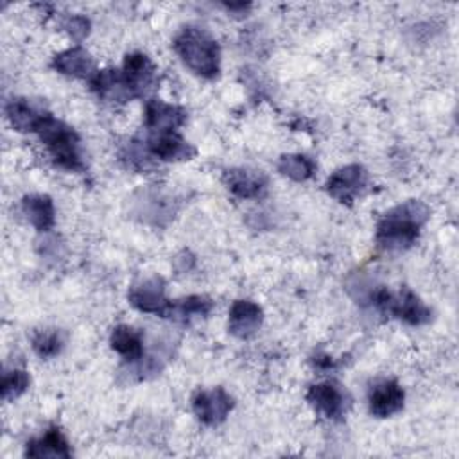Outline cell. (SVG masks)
Segmentation results:
<instances>
[{"label":"cell","instance_id":"9c48e42d","mask_svg":"<svg viewBox=\"0 0 459 459\" xmlns=\"http://www.w3.org/2000/svg\"><path fill=\"white\" fill-rule=\"evenodd\" d=\"M226 188L238 199H260L267 194L269 179L262 170L233 167L222 174Z\"/></svg>","mask_w":459,"mask_h":459},{"label":"cell","instance_id":"3957f363","mask_svg":"<svg viewBox=\"0 0 459 459\" xmlns=\"http://www.w3.org/2000/svg\"><path fill=\"white\" fill-rule=\"evenodd\" d=\"M38 138L48 151L50 158L61 169L72 172H82L84 161L81 154V138L74 127L56 118L50 111L36 126Z\"/></svg>","mask_w":459,"mask_h":459},{"label":"cell","instance_id":"30bf717a","mask_svg":"<svg viewBox=\"0 0 459 459\" xmlns=\"http://www.w3.org/2000/svg\"><path fill=\"white\" fill-rule=\"evenodd\" d=\"M307 402L317 414L332 421L341 420L348 407L346 393L333 382H321L312 385L307 393Z\"/></svg>","mask_w":459,"mask_h":459},{"label":"cell","instance_id":"9a60e30c","mask_svg":"<svg viewBox=\"0 0 459 459\" xmlns=\"http://www.w3.org/2000/svg\"><path fill=\"white\" fill-rule=\"evenodd\" d=\"M52 68L63 75L86 79V81H91L99 72L91 54L79 45L56 54L52 59Z\"/></svg>","mask_w":459,"mask_h":459},{"label":"cell","instance_id":"ac0fdd59","mask_svg":"<svg viewBox=\"0 0 459 459\" xmlns=\"http://www.w3.org/2000/svg\"><path fill=\"white\" fill-rule=\"evenodd\" d=\"M27 457H70L72 450L57 427H50L41 437L30 439L25 448Z\"/></svg>","mask_w":459,"mask_h":459},{"label":"cell","instance_id":"7a4b0ae2","mask_svg":"<svg viewBox=\"0 0 459 459\" xmlns=\"http://www.w3.org/2000/svg\"><path fill=\"white\" fill-rule=\"evenodd\" d=\"M174 52L195 75L213 79L221 68L219 43L199 27H183L172 41Z\"/></svg>","mask_w":459,"mask_h":459},{"label":"cell","instance_id":"4fadbf2b","mask_svg":"<svg viewBox=\"0 0 459 459\" xmlns=\"http://www.w3.org/2000/svg\"><path fill=\"white\" fill-rule=\"evenodd\" d=\"M186 120V109L160 99H151L143 109V124L151 133L178 131Z\"/></svg>","mask_w":459,"mask_h":459},{"label":"cell","instance_id":"6da1fadb","mask_svg":"<svg viewBox=\"0 0 459 459\" xmlns=\"http://www.w3.org/2000/svg\"><path fill=\"white\" fill-rule=\"evenodd\" d=\"M430 210L418 199L403 201L382 215L377 224V244L389 251H403L411 247L429 221Z\"/></svg>","mask_w":459,"mask_h":459},{"label":"cell","instance_id":"5b68a950","mask_svg":"<svg viewBox=\"0 0 459 459\" xmlns=\"http://www.w3.org/2000/svg\"><path fill=\"white\" fill-rule=\"evenodd\" d=\"M120 75L131 100L147 95L158 81L156 65L151 61L149 56L142 52H131L124 57Z\"/></svg>","mask_w":459,"mask_h":459},{"label":"cell","instance_id":"d6986e66","mask_svg":"<svg viewBox=\"0 0 459 459\" xmlns=\"http://www.w3.org/2000/svg\"><path fill=\"white\" fill-rule=\"evenodd\" d=\"M109 344L131 364L143 357V335L129 325L115 326L109 335Z\"/></svg>","mask_w":459,"mask_h":459},{"label":"cell","instance_id":"277c9868","mask_svg":"<svg viewBox=\"0 0 459 459\" xmlns=\"http://www.w3.org/2000/svg\"><path fill=\"white\" fill-rule=\"evenodd\" d=\"M369 303L412 326L427 325L432 319V310L409 287H402L398 292L377 287Z\"/></svg>","mask_w":459,"mask_h":459},{"label":"cell","instance_id":"cb8c5ba5","mask_svg":"<svg viewBox=\"0 0 459 459\" xmlns=\"http://www.w3.org/2000/svg\"><path fill=\"white\" fill-rule=\"evenodd\" d=\"M29 384H30V378L25 369H18V368L5 369L2 375V385H0L2 398L5 402L18 398L20 394H23L27 391Z\"/></svg>","mask_w":459,"mask_h":459},{"label":"cell","instance_id":"8fae6325","mask_svg":"<svg viewBox=\"0 0 459 459\" xmlns=\"http://www.w3.org/2000/svg\"><path fill=\"white\" fill-rule=\"evenodd\" d=\"M405 393L396 380L382 378L375 382L368 391L369 412L377 418H389L402 411Z\"/></svg>","mask_w":459,"mask_h":459},{"label":"cell","instance_id":"7402d4cb","mask_svg":"<svg viewBox=\"0 0 459 459\" xmlns=\"http://www.w3.org/2000/svg\"><path fill=\"white\" fill-rule=\"evenodd\" d=\"M278 172L292 181H307L316 172V163L305 154H283L278 160Z\"/></svg>","mask_w":459,"mask_h":459},{"label":"cell","instance_id":"2e32d148","mask_svg":"<svg viewBox=\"0 0 459 459\" xmlns=\"http://www.w3.org/2000/svg\"><path fill=\"white\" fill-rule=\"evenodd\" d=\"M47 113L48 111L39 100H32L27 97H14L5 106V115L11 126L22 133H34L36 126Z\"/></svg>","mask_w":459,"mask_h":459},{"label":"cell","instance_id":"ba28073f","mask_svg":"<svg viewBox=\"0 0 459 459\" xmlns=\"http://www.w3.org/2000/svg\"><path fill=\"white\" fill-rule=\"evenodd\" d=\"M235 402L222 387L199 391L192 398V411L195 418L204 425H219L231 412Z\"/></svg>","mask_w":459,"mask_h":459},{"label":"cell","instance_id":"7c38bea8","mask_svg":"<svg viewBox=\"0 0 459 459\" xmlns=\"http://www.w3.org/2000/svg\"><path fill=\"white\" fill-rule=\"evenodd\" d=\"M145 147L152 158H158L161 161H185L195 156V147L186 142L178 131L151 133Z\"/></svg>","mask_w":459,"mask_h":459},{"label":"cell","instance_id":"e0dca14e","mask_svg":"<svg viewBox=\"0 0 459 459\" xmlns=\"http://www.w3.org/2000/svg\"><path fill=\"white\" fill-rule=\"evenodd\" d=\"M22 213L38 231H50L56 224L54 201L47 194H29L22 199Z\"/></svg>","mask_w":459,"mask_h":459},{"label":"cell","instance_id":"d4e9b609","mask_svg":"<svg viewBox=\"0 0 459 459\" xmlns=\"http://www.w3.org/2000/svg\"><path fill=\"white\" fill-rule=\"evenodd\" d=\"M63 29L68 32V36L74 39V41H81L88 36L90 32V20L81 16V14H72L65 20L63 23Z\"/></svg>","mask_w":459,"mask_h":459},{"label":"cell","instance_id":"603a6c76","mask_svg":"<svg viewBox=\"0 0 459 459\" xmlns=\"http://www.w3.org/2000/svg\"><path fill=\"white\" fill-rule=\"evenodd\" d=\"M63 344H65V339L61 330L57 328H43L32 335V350L41 359L56 357L61 351Z\"/></svg>","mask_w":459,"mask_h":459},{"label":"cell","instance_id":"ffe728a7","mask_svg":"<svg viewBox=\"0 0 459 459\" xmlns=\"http://www.w3.org/2000/svg\"><path fill=\"white\" fill-rule=\"evenodd\" d=\"M91 90L104 100H111V102H127L131 100L120 70L115 68H106V70H99L95 74V77L90 81Z\"/></svg>","mask_w":459,"mask_h":459},{"label":"cell","instance_id":"5bb4252c","mask_svg":"<svg viewBox=\"0 0 459 459\" xmlns=\"http://www.w3.org/2000/svg\"><path fill=\"white\" fill-rule=\"evenodd\" d=\"M264 312L260 305L249 299H237L230 307L228 317V330L237 339H249L253 337L258 328L262 326Z\"/></svg>","mask_w":459,"mask_h":459},{"label":"cell","instance_id":"44dd1931","mask_svg":"<svg viewBox=\"0 0 459 459\" xmlns=\"http://www.w3.org/2000/svg\"><path fill=\"white\" fill-rule=\"evenodd\" d=\"M213 308V301L206 296H186L183 299H176L170 305L169 317L178 321H190L194 317H206Z\"/></svg>","mask_w":459,"mask_h":459},{"label":"cell","instance_id":"8992f818","mask_svg":"<svg viewBox=\"0 0 459 459\" xmlns=\"http://www.w3.org/2000/svg\"><path fill=\"white\" fill-rule=\"evenodd\" d=\"M129 303L145 314L169 317L172 301L165 296V281L161 276H149L134 283L127 292Z\"/></svg>","mask_w":459,"mask_h":459},{"label":"cell","instance_id":"52a82bcc","mask_svg":"<svg viewBox=\"0 0 459 459\" xmlns=\"http://www.w3.org/2000/svg\"><path fill=\"white\" fill-rule=\"evenodd\" d=\"M368 181V172L359 163H350L341 169H337L328 179H326V192L330 197L339 201L341 204H351L355 197L362 192Z\"/></svg>","mask_w":459,"mask_h":459}]
</instances>
